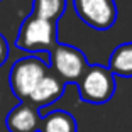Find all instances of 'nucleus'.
I'll return each mask as SVG.
<instances>
[{"label": "nucleus", "instance_id": "11", "mask_svg": "<svg viewBox=\"0 0 132 132\" xmlns=\"http://www.w3.org/2000/svg\"><path fill=\"white\" fill-rule=\"evenodd\" d=\"M9 58V43L4 34H0V66H4V63Z\"/></svg>", "mask_w": 132, "mask_h": 132}, {"label": "nucleus", "instance_id": "1", "mask_svg": "<svg viewBox=\"0 0 132 132\" xmlns=\"http://www.w3.org/2000/svg\"><path fill=\"white\" fill-rule=\"evenodd\" d=\"M58 44V22L46 20L36 15L24 19L19 27L15 46L27 53L51 51Z\"/></svg>", "mask_w": 132, "mask_h": 132}, {"label": "nucleus", "instance_id": "10", "mask_svg": "<svg viewBox=\"0 0 132 132\" xmlns=\"http://www.w3.org/2000/svg\"><path fill=\"white\" fill-rule=\"evenodd\" d=\"M66 9V0H32V15L58 22Z\"/></svg>", "mask_w": 132, "mask_h": 132}, {"label": "nucleus", "instance_id": "4", "mask_svg": "<svg viewBox=\"0 0 132 132\" xmlns=\"http://www.w3.org/2000/svg\"><path fill=\"white\" fill-rule=\"evenodd\" d=\"M86 68H88V61L83 51L75 46L58 43L49 51V70L61 78L66 85L78 83Z\"/></svg>", "mask_w": 132, "mask_h": 132}, {"label": "nucleus", "instance_id": "9", "mask_svg": "<svg viewBox=\"0 0 132 132\" xmlns=\"http://www.w3.org/2000/svg\"><path fill=\"white\" fill-rule=\"evenodd\" d=\"M113 76L132 78V43H122L112 51L107 64Z\"/></svg>", "mask_w": 132, "mask_h": 132}, {"label": "nucleus", "instance_id": "3", "mask_svg": "<svg viewBox=\"0 0 132 132\" xmlns=\"http://www.w3.org/2000/svg\"><path fill=\"white\" fill-rule=\"evenodd\" d=\"M49 71V66L37 56H26L14 63L9 73V85L12 93L20 102H26L39 83V80Z\"/></svg>", "mask_w": 132, "mask_h": 132}, {"label": "nucleus", "instance_id": "12", "mask_svg": "<svg viewBox=\"0 0 132 132\" xmlns=\"http://www.w3.org/2000/svg\"><path fill=\"white\" fill-rule=\"evenodd\" d=\"M0 2H2V0H0Z\"/></svg>", "mask_w": 132, "mask_h": 132}, {"label": "nucleus", "instance_id": "8", "mask_svg": "<svg viewBox=\"0 0 132 132\" xmlns=\"http://www.w3.org/2000/svg\"><path fill=\"white\" fill-rule=\"evenodd\" d=\"M37 132H78L76 119L66 110H54L41 117Z\"/></svg>", "mask_w": 132, "mask_h": 132}, {"label": "nucleus", "instance_id": "7", "mask_svg": "<svg viewBox=\"0 0 132 132\" xmlns=\"http://www.w3.org/2000/svg\"><path fill=\"white\" fill-rule=\"evenodd\" d=\"M41 124L39 109L27 100L20 102L5 117V125L9 132H37Z\"/></svg>", "mask_w": 132, "mask_h": 132}, {"label": "nucleus", "instance_id": "5", "mask_svg": "<svg viewBox=\"0 0 132 132\" xmlns=\"http://www.w3.org/2000/svg\"><path fill=\"white\" fill-rule=\"evenodd\" d=\"M76 15L95 31H109L117 22L115 0H73Z\"/></svg>", "mask_w": 132, "mask_h": 132}, {"label": "nucleus", "instance_id": "2", "mask_svg": "<svg viewBox=\"0 0 132 132\" xmlns=\"http://www.w3.org/2000/svg\"><path fill=\"white\" fill-rule=\"evenodd\" d=\"M115 90V76L107 66L102 64H88L78 81V92L81 102L92 105H103L110 102Z\"/></svg>", "mask_w": 132, "mask_h": 132}, {"label": "nucleus", "instance_id": "6", "mask_svg": "<svg viewBox=\"0 0 132 132\" xmlns=\"http://www.w3.org/2000/svg\"><path fill=\"white\" fill-rule=\"evenodd\" d=\"M64 88L66 83L49 70L34 86L27 102L32 103L34 107H37V109H43V107H47V105L54 103L56 100H59L64 93Z\"/></svg>", "mask_w": 132, "mask_h": 132}]
</instances>
